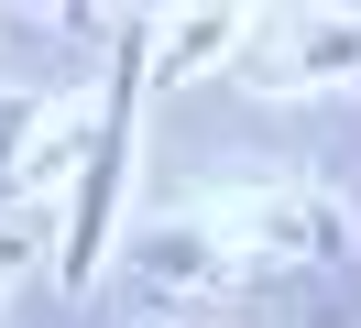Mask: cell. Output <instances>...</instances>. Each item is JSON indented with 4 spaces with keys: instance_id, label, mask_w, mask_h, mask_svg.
<instances>
[{
    "instance_id": "obj_1",
    "label": "cell",
    "mask_w": 361,
    "mask_h": 328,
    "mask_svg": "<svg viewBox=\"0 0 361 328\" xmlns=\"http://www.w3.org/2000/svg\"><path fill=\"white\" fill-rule=\"evenodd\" d=\"M132 77H142V22H110V109H99V153L77 175V219H66V274L88 284L99 241H110V197H121V153H132Z\"/></svg>"
},
{
    "instance_id": "obj_2",
    "label": "cell",
    "mask_w": 361,
    "mask_h": 328,
    "mask_svg": "<svg viewBox=\"0 0 361 328\" xmlns=\"http://www.w3.org/2000/svg\"><path fill=\"white\" fill-rule=\"evenodd\" d=\"M23 121H33V99H0V164H11V142H23Z\"/></svg>"
},
{
    "instance_id": "obj_3",
    "label": "cell",
    "mask_w": 361,
    "mask_h": 328,
    "mask_svg": "<svg viewBox=\"0 0 361 328\" xmlns=\"http://www.w3.org/2000/svg\"><path fill=\"white\" fill-rule=\"evenodd\" d=\"M142 328H164V317H142Z\"/></svg>"
}]
</instances>
